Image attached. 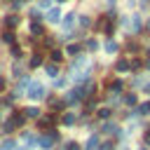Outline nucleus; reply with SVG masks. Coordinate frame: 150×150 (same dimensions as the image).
I'll return each instance as SVG.
<instances>
[{
  "mask_svg": "<svg viewBox=\"0 0 150 150\" xmlns=\"http://www.w3.org/2000/svg\"><path fill=\"white\" fill-rule=\"evenodd\" d=\"M5 91H7V77L0 73V94H5Z\"/></svg>",
  "mask_w": 150,
  "mask_h": 150,
  "instance_id": "obj_40",
  "label": "nucleus"
},
{
  "mask_svg": "<svg viewBox=\"0 0 150 150\" xmlns=\"http://www.w3.org/2000/svg\"><path fill=\"white\" fill-rule=\"evenodd\" d=\"M23 112H26V117H28V120H38V117L42 115V110H40L38 105H26V108H23Z\"/></svg>",
  "mask_w": 150,
  "mask_h": 150,
  "instance_id": "obj_29",
  "label": "nucleus"
},
{
  "mask_svg": "<svg viewBox=\"0 0 150 150\" xmlns=\"http://www.w3.org/2000/svg\"><path fill=\"white\" fill-rule=\"evenodd\" d=\"M87 49H89V52H96V49H98V42H96L94 38H89V40H87Z\"/></svg>",
  "mask_w": 150,
  "mask_h": 150,
  "instance_id": "obj_39",
  "label": "nucleus"
},
{
  "mask_svg": "<svg viewBox=\"0 0 150 150\" xmlns=\"http://www.w3.org/2000/svg\"><path fill=\"white\" fill-rule=\"evenodd\" d=\"M9 73H12V77H23V75L28 73V61L23 63L21 59H14V61H12V68H9Z\"/></svg>",
  "mask_w": 150,
  "mask_h": 150,
  "instance_id": "obj_7",
  "label": "nucleus"
},
{
  "mask_svg": "<svg viewBox=\"0 0 150 150\" xmlns=\"http://www.w3.org/2000/svg\"><path fill=\"white\" fill-rule=\"evenodd\" d=\"M143 66H145V63H143L141 59H131V73H138Z\"/></svg>",
  "mask_w": 150,
  "mask_h": 150,
  "instance_id": "obj_36",
  "label": "nucleus"
},
{
  "mask_svg": "<svg viewBox=\"0 0 150 150\" xmlns=\"http://www.w3.org/2000/svg\"><path fill=\"white\" fill-rule=\"evenodd\" d=\"M145 68H148V70H150V61H145Z\"/></svg>",
  "mask_w": 150,
  "mask_h": 150,
  "instance_id": "obj_46",
  "label": "nucleus"
},
{
  "mask_svg": "<svg viewBox=\"0 0 150 150\" xmlns=\"http://www.w3.org/2000/svg\"><path fill=\"white\" fill-rule=\"evenodd\" d=\"M77 23H80V28H82V30H87V28H91V16L82 14V16H77Z\"/></svg>",
  "mask_w": 150,
  "mask_h": 150,
  "instance_id": "obj_32",
  "label": "nucleus"
},
{
  "mask_svg": "<svg viewBox=\"0 0 150 150\" xmlns=\"http://www.w3.org/2000/svg\"><path fill=\"white\" fill-rule=\"evenodd\" d=\"M129 30H131V33H141V30H143V19H141L138 14L129 16Z\"/></svg>",
  "mask_w": 150,
  "mask_h": 150,
  "instance_id": "obj_21",
  "label": "nucleus"
},
{
  "mask_svg": "<svg viewBox=\"0 0 150 150\" xmlns=\"http://www.w3.org/2000/svg\"><path fill=\"white\" fill-rule=\"evenodd\" d=\"M63 16H61V9L59 7H52V9H47V21L49 23H59Z\"/></svg>",
  "mask_w": 150,
  "mask_h": 150,
  "instance_id": "obj_27",
  "label": "nucleus"
},
{
  "mask_svg": "<svg viewBox=\"0 0 150 150\" xmlns=\"http://www.w3.org/2000/svg\"><path fill=\"white\" fill-rule=\"evenodd\" d=\"M49 59H52L54 63H61V61L66 59V52H63V49H59V47H54V49L49 52Z\"/></svg>",
  "mask_w": 150,
  "mask_h": 150,
  "instance_id": "obj_30",
  "label": "nucleus"
},
{
  "mask_svg": "<svg viewBox=\"0 0 150 150\" xmlns=\"http://www.w3.org/2000/svg\"><path fill=\"white\" fill-rule=\"evenodd\" d=\"M127 49H129V52H136V49H138V42H136V40H129V42H127Z\"/></svg>",
  "mask_w": 150,
  "mask_h": 150,
  "instance_id": "obj_42",
  "label": "nucleus"
},
{
  "mask_svg": "<svg viewBox=\"0 0 150 150\" xmlns=\"http://www.w3.org/2000/svg\"><path fill=\"white\" fill-rule=\"evenodd\" d=\"M98 150H117V148H115V141L112 138H105V141H101V148Z\"/></svg>",
  "mask_w": 150,
  "mask_h": 150,
  "instance_id": "obj_35",
  "label": "nucleus"
},
{
  "mask_svg": "<svg viewBox=\"0 0 150 150\" xmlns=\"http://www.w3.org/2000/svg\"><path fill=\"white\" fill-rule=\"evenodd\" d=\"M141 101H138V94L136 91H127V94H122V105H127V108H136Z\"/></svg>",
  "mask_w": 150,
  "mask_h": 150,
  "instance_id": "obj_16",
  "label": "nucleus"
},
{
  "mask_svg": "<svg viewBox=\"0 0 150 150\" xmlns=\"http://www.w3.org/2000/svg\"><path fill=\"white\" fill-rule=\"evenodd\" d=\"M56 2H66V0H56Z\"/></svg>",
  "mask_w": 150,
  "mask_h": 150,
  "instance_id": "obj_50",
  "label": "nucleus"
},
{
  "mask_svg": "<svg viewBox=\"0 0 150 150\" xmlns=\"http://www.w3.org/2000/svg\"><path fill=\"white\" fill-rule=\"evenodd\" d=\"M141 141H143V145L150 148V127H145V131H141Z\"/></svg>",
  "mask_w": 150,
  "mask_h": 150,
  "instance_id": "obj_37",
  "label": "nucleus"
},
{
  "mask_svg": "<svg viewBox=\"0 0 150 150\" xmlns=\"http://www.w3.org/2000/svg\"><path fill=\"white\" fill-rule=\"evenodd\" d=\"M61 150H84V145L80 141H75V138H68V141H63Z\"/></svg>",
  "mask_w": 150,
  "mask_h": 150,
  "instance_id": "obj_28",
  "label": "nucleus"
},
{
  "mask_svg": "<svg viewBox=\"0 0 150 150\" xmlns=\"http://www.w3.org/2000/svg\"><path fill=\"white\" fill-rule=\"evenodd\" d=\"M7 120L16 127V129H23L26 127V122H28V117H26V112H23V108L19 110V108H14V110H9V115H7Z\"/></svg>",
  "mask_w": 150,
  "mask_h": 150,
  "instance_id": "obj_6",
  "label": "nucleus"
},
{
  "mask_svg": "<svg viewBox=\"0 0 150 150\" xmlns=\"http://www.w3.org/2000/svg\"><path fill=\"white\" fill-rule=\"evenodd\" d=\"M42 70H45V75H47L49 80H56V77H59V63H54V61L45 63V66H42Z\"/></svg>",
  "mask_w": 150,
  "mask_h": 150,
  "instance_id": "obj_20",
  "label": "nucleus"
},
{
  "mask_svg": "<svg viewBox=\"0 0 150 150\" xmlns=\"http://www.w3.org/2000/svg\"><path fill=\"white\" fill-rule=\"evenodd\" d=\"M2 23H5V28H9V30H14L19 23H21V16L16 14V12H12V14H5L2 16Z\"/></svg>",
  "mask_w": 150,
  "mask_h": 150,
  "instance_id": "obj_13",
  "label": "nucleus"
},
{
  "mask_svg": "<svg viewBox=\"0 0 150 150\" xmlns=\"http://www.w3.org/2000/svg\"><path fill=\"white\" fill-rule=\"evenodd\" d=\"M2 110H5V108H2V105H0V120H2Z\"/></svg>",
  "mask_w": 150,
  "mask_h": 150,
  "instance_id": "obj_47",
  "label": "nucleus"
},
{
  "mask_svg": "<svg viewBox=\"0 0 150 150\" xmlns=\"http://www.w3.org/2000/svg\"><path fill=\"white\" fill-rule=\"evenodd\" d=\"M0 148H2V150H16L19 143H16L14 138H5V141H0Z\"/></svg>",
  "mask_w": 150,
  "mask_h": 150,
  "instance_id": "obj_31",
  "label": "nucleus"
},
{
  "mask_svg": "<svg viewBox=\"0 0 150 150\" xmlns=\"http://www.w3.org/2000/svg\"><path fill=\"white\" fill-rule=\"evenodd\" d=\"M47 94H49V91L45 89V84H42L40 80H33V82H30V87H28V91H26L28 101H35V103H38V101H45V98H47Z\"/></svg>",
  "mask_w": 150,
  "mask_h": 150,
  "instance_id": "obj_3",
  "label": "nucleus"
},
{
  "mask_svg": "<svg viewBox=\"0 0 150 150\" xmlns=\"http://www.w3.org/2000/svg\"><path fill=\"white\" fill-rule=\"evenodd\" d=\"M120 150H129V148H127V145H122V148H120Z\"/></svg>",
  "mask_w": 150,
  "mask_h": 150,
  "instance_id": "obj_48",
  "label": "nucleus"
},
{
  "mask_svg": "<svg viewBox=\"0 0 150 150\" xmlns=\"http://www.w3.org/2000/svg\"><path fill=\"white\" fill-rule=\"evenodd\" d=\"M16 98H19V96H16L14 91H12V94H5V96L0 98V105H2L5 110H7V108H9V110H14V108H16Z\"/></svg>",
  "mask_w": 150,
  "mask_h": 150,
  "instance_id": "obj_19",
  "label": "nucleus"
},
{
  "mask_svg": "<svg viewBox=\"0 0 150 150\" xmlns=\"http://www.w3.org/2000/svg\"><path fill=\"white\" fill-rule=\"evenodd\" d=\"M16 150H26V148H21V145H19V148H16Z\"/></svg>",
  "mask_w": 150,
  "mask_h": 150,
  "instance_id": "obj_49",
  "label": "nucleus"
},
{
  "mask_svg": "<svg viewBox=\"0 0 150 150\" xmlns=\"http://www.w3.org/2000/svg\"><path fill=\"white\" fill-rule=\"evenodd\" d=\"M75 23H77V14H75V12H68V14H66V16L61 19V26H63L66 30H70V28H73Z\"/></svg>",
  "mask_w": 150,
  "mask_h": 150,
  "instance_id": "obj_22",
  "label": "nucleus"
},
{
  "mask_svg": "<svg viewBox=\"0 0 150 150\" xmlns=\"http://www.w3.org/2000/svg\"><path fill=\"white\" fill-rule=\"evenodd\" d=\"M28 33H30L33 38H42V35H47L40 21H30V26H28Z\"/></svg>",
  "mask_w": 150,
  "mask_h": 150,
  "instance_id": "obj_23",
  "label": "nucleus"
},
{
  "mask_svg": "<svg viewBox=\"0 0 150 150\" xmlns=\"http://www.w3.org/2000/svg\"><path fill=\"white\" fill-rule=\"evenodd\" d=\"M143 91H145V94H150V82H145V87H143Z\"/></svg>",
  "mask_w": 150,
  "mask_h": 150,
  "instance_id": "obj_44",
  "label": "nucleus"
},
{
  "mask_svg": "<svg viewBox=\"0 0 150 150\" xmlns=\"http://www.w3.org/2000/svg\"><path fill=\"white\" fill-rule=\"evenodd\" d=\"M101 141H103V134L101 131H91L89 138L84 141V150H98L101 148Z\"/></svg>",
  "mask_w": 150,
  "mask_h": 150,
  "instance_id": "obj_8",
  "label": "nucleus"
},
{
  "mask_svg": "<svg viewBox=\"0 0 150 150\" xmlns=\"http://www.w3.org/2000/svg\"><path fill=\"white\" fill-rule=\"evenodd\" d=\"M138 150H150V148H148V145H141V148H138Z\"/></svg>",
  "mask_w": 150,
  "mask_h": 150,
  "instance_id": "obj_45",
  "label": "nucleus"
},
{
  "mask_svg": "<svg viewBox=\"0 0 150 150\" xmlns=\"http://www.w3.org/2000/svg\"><path fill=\"white\" fill-rule=\"evenodd\" d=\"M103 52H105V54H110V56H112V54H117V52H120V45H117V40L108 38V40H105V45H103Z\"/></svg>",
  "mask_w": 150,
  "mask_h": 150,
  "instance_id": "obj_25",
  "label": "nucleus"
},
{
  "mask_svg": "<svg viewBox=\"0 0 150 150\" xmlns=\"http://www.w3.org/2000/svg\"><path fill=\"white\" fill-rule=\"evenodd\" d=\"M120 129H122V127H120L117 122H112V120H108V122H101V127H98V131H101L103 136H115Z\"/></svg>",
  "mask_w": 150,
  "mask_h": 150,
  "instance_id": "obj_9",
  "label": "nucleus"
},
{
  "mask_svg": "<svg viewBox=\"0 0 150 150\" xmlns=\"http://www.w3.org/2000/svg\"><path fill=\"white\" fill-rule=\"evenodd\" d=\"M94 120H98V122H108V120H112V108H110V105H98L96 112H94Z\"/></svg>",
  "mask_w": 150,
  "mask_h": 150,
  "instance_id": "obj_10",
  "label": "nucleus"
},
{
  "mask_svg": "<svg viewBox=\"0 0 150 150\" xmlns=\"http://www.w3.org/2000/svg\"><path fill=\"white\" fill-rule=\"evenodd\" d=\"M56 122H59V112H47V115H40L38 120H35V124H38V129L40 131H47V129H52V127H56Z\"/></svg>",
  "mask_w": 150,
  "mask_h": 150,
  "instance_id": "obj_4",
  "label": "nucleus"
},
{
  "mask_svg": "<svg viewBox=\"0 0 150 150\" xmlns=\"http://www.w3.org/2000/svg\"><path fill=\"white\" fill-rule=\"evenodd\" d=\"M68 82H70V75H66V77H56V80H54V87H56V89H66Z\"/></svg>",
  "mask_w": 150,
  "mask_h": 150,
  "instance_id": "obj_34",
  "label": "nucleus"
},
{
  "mask_svg": "<svg viewBox=\"0 0 150 150\" xmlns=\"http://www.w3.org/2000/svg\"><path fill=\"white\" fill-rule=\"evenodd\" d=\"M30 82H33V80L28 77V73H26L23 77H19V84H16V91H14V94H16L19 98H21V96H26V91H28V87H30Z\"/></svg>",
  "mask_w": 150,
  "mask_h": 150,
  "instance_id": "obj_14",
  "label": "nucleus"
},
{
  "mask_svg": "<svg viewBox=\"0 0 150 150\" xmlns=\"http://www.w3.org/2000/svg\"><path fill=\"white\" fill-rule=\"evenodd\" d=\"M40 66H45V56H42V52H33L28 59V70H35Z\"/></svg>",
  "mask_w": 150,
  "mask_h": 150,
  "instance_id": "obj_15",
  "label": "nucleus"
},
{
  "mask_svg": "<svg viewBox=\"0 0 150 150\" xmlns=\"http://www.w3.org/2000/svg\"><path fill=\"white\" fill-rule=\"evenodd\" d=\"M134 112H136V117H148V115H150V101L138 103V105L134 108Z\"/></svg>",
  "mask_w": 150,
  "mask_h": 150,
  "instance_id": "obj_26",
  "label": "nucleus"
},
{
  "mask_svg": "<svg viewBox=\"0 0 150 150\" xmlns=\"http://www.w3.org/2000/svg\"><path fill=\"white\" fill-rule=\"evenodd\" d=\"M0 42H2V45H7V47L16 45V33H14V30H9V28H5V30L0 33Z\"/></svg>",
  "mask_w": 150,
  "mask_h": 150,
  "instance_id": "obj_18",
  "label": "nucleus"
},
{
  "mask_svg": "<svg viewBox=\"0 0 150 150\" xmlns=\"http://www.w3.org/2000/svg\"><path fill=\"white\" fill-rule=\"evenodd\" d=\"M28 14H30V21H42V16H40V12H38V9H30Z\"/></svg>",
  "mask_w": 150,
  "mask_h": 150,
  "instance_id": "obj_41",
  "label": "nucleus"
},
{
  "mask_svg": "<svg viewBox=\"0 0 150 150\" xmlns=\"http://www.w3.org/2000/svg\"><path fill=\"white\" fill-rule=\"evenodd\" d=\"M21 143L26 145V150H30L33 145H38V134L35 131H23L21 134Z\"/></svg>",
  "mask_w": 150,
  "mask_h": 150,
  "instance_id": "obj_17",
  "label": "nucleus"
},
{
  "mask_svg": "<svg viewBox=\"0 0 150 150\" xmlns=\"http://www.w3.org/2000/svg\"><path fill=\"white\" fill-rule=\"evenodd\" d=\"M9 56H12V61H14V59H23V49H21L19 45H12V47H9Z\"/></svg>",
  "mask_w": 150,
  "mask_h": 150,
  "instance_id": "obj_33",
  "label": "nucleus"
},
{
  "mask_svg": "<svg viewBox=\"0 0 150 150\" xmlns=\"http://www.w3.org/2000/svg\"><path fill=\"white\" fill-rule=\"evenodd\" d=\"M40 9H52V0H40Z\"/></svg>",
  "mask_w": 150,
  "mask_h": 150,
  "instance_id": "obj_43",
  "label": "nucleus"
},
{
  "mask_svg": "<svg viewBox=\"0 0 150 150\" xmlns=\"http://www.w3.org/2000/svg\"><path fill=\"white\" fill-rule=\"evenodd\" d=\"M59 141H61V131L56 127H52V129H47V131H42L38 136V148L40 150H52Z\"/></svg>",
  "mask_w": 150,
  "mask_h": 150,
  "instance_id": "obj_1",
  "label": "nucleus"
},
{
  "mask_svg": "<svg viewBox=\"0 0 150 150\" xmlns=\"http://www.w3.org/2000/svg\"><path fill=\"white\" fill-rule=\"evenodd\" d=\"M108 105H110V108L122 105V96H108Z\"/></svg>",
  "mask_w": 150,
  "mask_h": 150,
  "instance_id": "obj_38",
  "label": "nucleus"
},
{
  "mask_svg": "<svg viewBox=\"0 0 150 150\" xmlns=\"http://www.w3.org/2000/svg\"><path fill=\"white\" fill-rule=\"evenodd\" d=\"M103 91H105V96H122L124 80L122 77H108V80H103Z\"/></svg>",
  "mask_w": 150,
  "mask_h": 150,
  "instance_id": "obj_2",
  "label": "nucleus"
},
{
  "mask_svg": "<svg viewBox=\"0 0 150 150\" xmlns=\"http://www.w3.org/2000/svg\"><path fill=\"white\" fill-rule=\"evenodd\" d=\"M82 49H84V45H80V42H70V45H66V56H80Z\"/></svg>",
  "mask_w": 150,
  "mask_h": 150,
  "instance_id": "obj_24",
  "label": "nucleus"
},
{
  "mask_svg": "<svg viewBox=\"0 0 150 150\" xmlns=\"http://www.w3.org/2000/svg\"><path fill=\"white\" fill-rule=\"evenodd\" d=\"M45 101H47L49 110H52V112H59V115H61V112L68 108V105H66V101H63V96H54V94H47V98H45Z\"/></svg>",
  "mask_w": 150,
  "mask_h": 150,
  "instance_id": "obj_5",
  "label": "nucleus"
},
{
  "mask_svg": "<svg viewBox=\"0 0 150 150\" xmlns=\"http://www.w3.org/2000/svg\"><path fill=\"white\" fill-rule=\"evenodd\" d=\"M59 124H63V127H75V124H77V115L70 112V110H63V112L59 115Z\"/></svg>",
  "mask_w": 150,
  "mask_h": 150,
  "instance_id": "obj_12",
  "label": "nucleus"
},
{
  "mask_svg": "<svg viewBox=\"0 0 150 150\" xmlns=\"http://www.w3.org/2000/svg\"><path fill=\"white\" fill-rule=\"evenodd\" d=\"M112 68H115V73H117V75H122V73H131V61H129L127 56H120V59L115 61V66H112Z\"/></svg>",
  "mask_w": 150,
  "mask_h": 150,
  "instance_id": "obj_11",
  "label": "nucleus"
}]
</instances>
